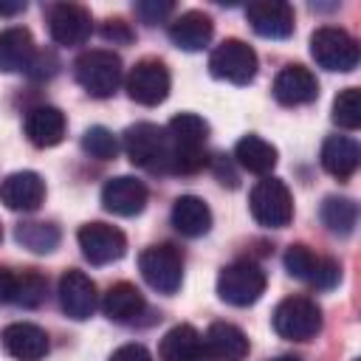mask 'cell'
I'll return each instance as SVG.
<instances>
[{"instance_id": "6da1fadb", "label": "cell", "mask_w": 361, "mask_h": 361, "mask_svg": "<svg viewBox=\"0 0 361 361\" xmlns=\"http://www.w3.org/2000/svg\"><path fill=\"white\" fill-rule=\"evenodd\" d=\"M169 161L166 172L175 175H192L206 166V138H209V124L197 113H178L169 127Z\"/></svg>"}, {"instance_id": "7a4b0ae2", "label": "cell", "mask_w": 361, "mask_h": 361, "mask_svg": "<svg viewBox=\"0 0 361 361\" xmlns=\"http://www.w3.org/2000/svg\"><path fill=\"white\" fill-rule=\"evenodd\" d=\"M73 73H76V82L90 96L107 99L121 85V59H118V54H113L107 48H93V51H85L73 62Z\"/></svg>"}, {"instance_id": "3957f363", "label": "cell", "mask_w": 361, "mask_h": 361, "mask_svg": "<svg viewBox=\"0 0 361 361\" xmlns=\"http://www.w3.org/2000/svg\"><path fill=\"white\" fill-rule=\"evenodd\" d=\"M124 152L135 166L149 172H166L169 161V138L166 130L149 121H138L124 130Z\"/></svg>"}, {"instance_id": "277c9868", "label": "cell", "mask_w": 361, "mask_h": 361, "mask_svg": "<svg viewBox=\"0 0 361 361\" xmlns=\"http://www.w3.org/2000/svg\"><path fill=\"white\" fill-rule=\"evenodd\" d=\"M265 293V271L251 259L226 265L217 276V296L234 307H248Z\"/></svg>"}, {"instance_id": "5b68a950", "label": "cell", "mask_w": 361, "mask_h": 361, "mask_svg": "<svg viewBox=\"0 0 361 361\" xmlns=\"http://www.w3.org/2000/svg\"><path fill=\"white\" fill-rule=\"evenodd\" d=\"M310 54L319 68L336 73H350L358 65V42L344 28H333V25H322L313 31Z\"/></svg>"}, {"instance_id": "8992f818", "label": "cell", "mask_w": 361, "mask_h": 361, "mask_svg": "<svg viewBox=\"0 0 361 361\" xmlns=\"http://www.w3.org/2000/svg\"><path fill=\"white\" fill-rule=\"evenodd\" d=\"M274 330L288 341H310L322 330V310L307 296H288L274 310Z\"/></svg>"}, {"instance_id": "52a82bcc", "label": "cell", "mask_w": 361, "mask_h": 361, "mask_svg": "<svg viewBox=\"0 0 361 361\" xmlns=\"http://www.w3.org/2000/svg\"><path fill=\"white\" fill-rule=\"evenodd\" d=\"M251 214L265 228H285L293 217V197L279 178H262L248 197Z\"/></svg>"}, {"instance_id": "ba28073f", "label": "cell", "mask_w": 361, "mask_h": 361, "mask_svg": "<svg viewBox=\"0 0 361 361\" xmlns=\"http://www.w3.org/2000/svg\"><path fill=\"white\" fill-rule=\"evenodd\" d=\"M138 271H141L144 282L149 288H155L158 293H175L183 279V257L169 243L149 245L138 257Z\"/></svg>"}, {"instance_id": "9c48e42d", "label": "cell", "mask_w": 361, "mask_h": 361, "mask_svg": "<svg viewBox=\"0 0 361 361\" xmlns=\"http://www.w3.org/2000/svg\"><path fill=\"white\" fill-rule=\"evenodd\" d=\"M257 54L248 42L243 39H223L212 56H209V71L214 79H226L231 85H248L257 76Z\"/></svg>"}, {"instance_id": "30bf717a", "label": "cell", "mask_w": 361, "mask_h": 361, "mask_svg": "<svg viewBox=\"0 0 361 361\" xmlns=\"http://www.w3.org/2000/svg\"><path fill=\"white\" fill-rule=\"evenodd\" d=\"M127 96L144 107H155L169 96L172 79L161 59H141L127 73Z\"/></svg>"}, {"instance_id": "8fae6325", "label": "cell", "mask_w": 361, "mask_h": 361, "mask_svg": "<svg viewBox=\"0 0 361 361\" xmlns=\"http://www.w3.org/2000/svg\"><path fill=\"white\" fill-rule=\"evenodd\" d=\"M79 240V248H82V257L90 262V265H107V262H116L124 257L127 251V237L116 228V226H107V223H85L76 234Z\"/></svg>"}, {"instance_id": "7c38bea8", "label": "cell", "mask_w": 361, "mask_h": 361, "mask_svg": "<svg viewBox=\"0 0 361 361\" xmlns=\"http://www.w3.org/2000/svg\"><path fill=\"white\" fill-rule=\"evenodd\" d=\"M285 262V271L302 282H310L316 288H333L341 276V268L336 259H327V257H319L313 254L307 245H290L282 257Z\"/></svg>"}, {"instance_id": "4fadbf2b", "label": "cell", "mask_w": 361, "mask_h": 361, "mask_svg": "<svg viewBox=\"0 0 361 361\" xmlns=\"http://www.w3.org/2000/svg\"><path fill=\"white\" fill-rule=\"evenodd\" d=\"M48 31L59 45H82L93 31L90 11L79 3H54L48 8Z\"/></svg>"}, {"instance_id": "5bb4252c", "label": "cell", "mask_w": 361, "mask_h": 361, "mask_svg": "<svg viewBox=\"0 0 361 361\" xmlns=\"http://www.w3.org/2000/svg\"><path fill=\"white\" fill-rule=\"evenodd\" d=\"M147 186L133 178V175H118V178H110L102 189V206L118 217H135L144 212L147 206Z\"/></svg>"}, {"instance_id": "9a60e30c", "label": "cell", "mask_w": 361, "mask_h": 361, "mask_svg": "<svg viewBox=\"0 0 361 361\" xmlns=\"http://www.w3.org/2000/svg\"><path fill=\"white\" fill-rule=\"evenodd\" d=\"M45 200V180L31 172H11L3 183H0V203H6V209L11 212H37Z\"/></svg>"}, {"instance_id": "2e32d148", "label": "cell", "mask_w": 361, "mask_h": 361, "mask_svg": "<svg viewBox=\"0 0 361 361\" xmlns=\"http://www.w3.org/2000/svg\"><path fill=\"white\" fill-rule=\"evenodd\" d=\"M59 305L65 310V316L76 319V322H85L93 316L96 310V285L87 274L71 268L62 274L59 279Z\"/></svg>"}, {"instance_id": "e0dca14e", "label": "cell", "mask_w": 361, "mask_h": 361, "mask_svg": "<svg viewBox=\"0 0 361 361\" xmlns=\"http://www.w3.org/2000/svg\"><path fill=\"white\" fill-rule=\"evenodd\" d=\"M319 96V82L310 68L305 65H288L276 73L274 79V99L285 107H299L310 104Z\"/></svg>"}, {"instance_id": "ac0fdd59", "label": "cell", "mask_w": 361, "mask_h": 361, "mask_svg": "<svg viewBox=\"0 0 361 361\" xmlns=\"http://www.w3.org/2000/svg\"><path fill=\"white\" fill-rule=\"evenodd\" d=\"M251 28L265 39H285L293 34V8L282 0H262L245 8Z\"/></svg>"}, {"instance_id": "d6986e66", "label": "cell", "mask_w": 361, "mask_h": 361, "mask_svg": "<svg viewBox=\"0 0 361 361\" xmlns=\"http://www.w3.org/2000/svg\"><path fill=\"white\" fill-rule=\"evenodd\" d=\"M6 353L17 361H42L48 355V333L31 322H14L0 336Z\"/></svg>"}, {"instance_id": "ffe728a7", "label": "cell", "mask_w": 361, "mask_h": 361, "mask_svg": "<svg viewBox=\"0 0 361 361\" xmlns=\"http://www.w3.org/2000/svg\"><path fill=\"white\" fill-rule=\"evenodd\" d=\"M23 130H25V135L34 147H39V149L56 147L65 138V113L59 107H51V104L31 107L25 113Z\"/></svg>"}, {"instance_id": "44dd1931", "label": "cell", "mask_w": 361, "mask_h": 361, "mask_svg": "<svg viewBox=\"0 0 361 361\" xmlns=\"http://www.w3.org/2000/svg\"><path fill=\"white\" fill-rule=\"evenodd\" d=\"M203 350L214 361H243L248 355V338L237 324L214 322L203 336Z\"/></svg>"}, {"instance_id": "7402d4cb", "label": "cell", "mask_w": 361, "mask_h": 361, "mask_svg": "<svg viewBox=\"0 0 361 361\" xmlns=\"http://www.w3.org/2000/svg\"><path fill=\"white\" fill-rule=\"evenodd\" d=\"M172 226L183 237H203L212 228V209L197 195H180L172 203Z\"/></svg>"}, {"instance_id": "603a6c76", "label": "cell", "mask_w": 361, "mask_h": 361, "mask_svg": "<svg viewBox=\"0 0 361 361\" xmlns=\"http://www.w3.org/2000/svg\"><path fill=\"white\" fill-rule=\"evenodd\" d=\"M34 39L31 31L23 25H11L6 31H0V71L3 73H20L28 71L31 59H34Z\"/></svg>"}, {"instance_id": "cb8c5ba5", "label": "cell", "mask_w": 361, "mask_h": 361, "mask_svg": "<svg viewBox=\"0 0 361 361\" xmlns=\"http://www.w3.org/2000/svg\"><path fill=\"white\" fill-rule=\"evenodd\" d=\"M212 34H214V23L203 11H183L169 25V39L180 51H200V48H206Z\"/></svg>"}, {"instance_id": "d4e9b609", "label": "cell", "mask_w": 361, "mask_h": 361, "mask_svg": "<svg viewBox=\"0 0 361 361\" xmlns=\"http://www.w3.org/2000/svg\"><path fill=\"white\" fill-rule=\"evenodd\" d=\"M158 355L161 361H200L206 355L203 336L192 324H175L172 330L164 333Z\"/></svg>"}, {"instance_id": "484cf974", "label": "cell", "mask_w": 361, "mask_h": 361, "mask_svg": "<svg viewBox=\"0 0 361 361\" xmlns=\"http://www.w3.org/2000/svg\"><path fill=\"white\" fill-rule=\"evenodd\" d=\"M358 164H361V149H358V144L353 138H347V135L324 138V144H322V166L333 178L347 180L358 169Z\"/></svg>"}, {"instance_id": "4316f807", "label": "cell", "mask_w": 361, "mask_h": 361, "mask_svg": "<svg viewBox=\"0 0 361 361\" xmlns=\"http://www.w3.org/2000/svg\"><path fill=\"white\" fill-rule=\"evenodd\" d=\"M147 302L141 296V290L130 282H116L110 285V290L104 293L102 299V310L107 319L118 322V324H127V322H135L141 313H144Z\"/></svg>"}, {"instance_id": "83f0119b", "label": "cell", "mask_w": 361, "mask_h": 361, "mask_svg": "<svg viewBox=\"0 0 361 361\" xmlns=\"http://www.w3.org/2000/svg\"><path fill=\"white\" fill-rule=\"evenodd\" d=\"M234 158L243 169L254 175H268L276 166V147L259 135H243L234 147Z\"/></svg>"}, {"instance_id": "f1b7e54d", "label": "cell", "mask_w": 361, "mask_h": 361, "mask_svg": "<svg viewBox=\"0 0 361 361\" xmlns=\"http://www.w3.org/2000/svg\"><path fill=\"white\" fill-rule=\"evenodd\" d=\"M355 220H358V206L350 197H338V195L324 197V203H322V223L333 234H338V237L353 234Z\"/></svg>"}, {"instance_id": "f546056e", "label": "cell", "mask_w": 361, "mask_h": 361, "mask_svg": "<svg viewBox=\"0 0 361 361\" xmlns=\"http://www.w3.org/2000/svg\"><path fill=\"white\" fill-rule=\"evenodd\" d=\"M17 243L34 254H51L56 245H59V228L54 223H42V220H28V223H20L17 231H14Z\"/></svg>"}, {"instance_id": "4dcf8cb0", "label": "cell", "mask_w": 361, "mask_h": 361, "mask_svg": "<svg viewBox=\"0 0 361 361\" xmlns=\"http://www.w3.org/2000/svg\"><path fill=\"white\" fill-rule=\"evenodd\" d=\"M333 121L344 130L361 127V90L358 87H344L333 99Z\"/></svg>"}, {"instance_id": "1f68e13d", "label": "cell", "mask_w": 361, "mask_h": 361, "mask_svg": "<svg viewBox=\"0 0 361 361\" xmlns=\"http://www.w3.org/2000/svg\"><path fill=\"white\" fill-rule=\"evenodd\" d=\"M82 149L96 161H113L118 155V141L107 127H87L82 135Z\"/></svg>"}, {"instance_id": "d6a6232c", "label": "cell", "mask_w": 361, "mask_h": 361, "mask_svg": "<svg viewBox=\"0 0 361 361\" xmlns=\"http://www.w3.org/2000/svg\"><path fill=\"white\" fill-rule=\"evenodd\" d=\"M42 299H45V279L37 271H25L23 276H17L14 302L20 307H37Z\"/></svg>"}, {"instance_id": "836d02e7", "label": "cell", "mask_w": 361, "mask_h": 361, "mask_svg": "<svg viewBox=\"0 0 361 361\" xmlns=\"http://www.w3.org/2000/svg\"><path fill=\"white\" fill-rule=\"evenodd\" d=\"M175 11V6L172 3H166V0H144V3H135V14L144 20V23H158V20H164L166 14H172Z\"/></svg>"}, {"instance_id": "e575fe53", "label": "cell", "mask_w": 361, "mask_h": 361, "mask_svg": "<svg viewBox=\"0 0 361 361\" xmlns=\"http://www.w3.org/2000/svg\"><path fill=\"white\" fill-rule=\"evenodd\" d=\"M110 361H152V355H149V350L144 344H121L110 355Z\"/></svg>"}, {"instance_id": "d590c367", "label": "cell", "mask_w": 361, "mask_h": 361, "mask_svg": "<svg viewBox=\"0 0 361 361\" xmlns=\"http://www.w3.org/2000/svg\"><path fill=\"white\" fill-rule=\"evenodd\" d=\"M14 285H17V276L11 271H3L0 268V305L14 302Z\"/></svg>"}, {"instance_id": "8d00e7d4", "label": "cell", "mask_w": 361, "mask_h": 361, "mask_svg": "<svg viewBox=\"0 0 361 361\" xmlns=\"http://www.w3.org/2000/svg\"><path fill=\"white\" fill-rule=\"evenodd\" d=\"M104 37L107 39H130V31L124 28V23L121 20H107V25H104Z\"/></svg>"}, {"instance_id": "74e56055", "label": "cell", "mask_w": 361, "mask_h": 361, "mask_svg": "<svg viewBox=\"0 0 361 361\" xmlns=\"http://www.w3.org/2000/svg\"><path fill=\"white\" fill-rule=\"evenodd\" d=\"M23 8H25V3H0V14H17Z\"/></svg>"}, {"instance_id": "f35d334b", "label": "cell", "mask_w": 361, "mask_h": 361, "mask_svg": "<svg viewBox=\"0 0 361 361\" xmlns=\"http://www.w3.org/2000/svg\"><path fill=\"white\" fill-rule=\"evenodd\" d=\"M271 361H299L296 355H279V358H271Z\"/></svg>"}, {"instance_id": "ab89813d", "label": "cell", "mask_w": 361, "mask_h": 361, "mask_svg": "<svg viewBox=\"0 0 361 361\" xmlns=\"http://www.w3.org/2000/svg\"><path fill=\"white\" fill-rule=\"evenodd\" d=\"M0 237H3V231H0Z\"/></svg>"}]
</instances>
